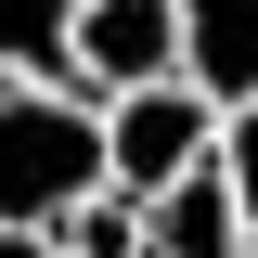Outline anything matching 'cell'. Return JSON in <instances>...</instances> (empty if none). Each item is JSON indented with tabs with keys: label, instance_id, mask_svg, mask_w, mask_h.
Wrapping results in <instances>:
<instances>
[{
	"label": "cell",
	"instance_id": "7",
	"mask_svg": "<svg viewBox=\"0 0 258 258\" xmlns=\"http://www.w3.org/2000/svg\"><path fill=\"white\" fill-rule=\"evenodd\" d=\"M52 245L64 258H142V207H129V194H78L52 220Z\"/></svg>",
	"mask_w": 258,
	"mask_h": 258
},
{
	"label": "cell",
	"instance_id": "2",
	"mask_svg": "<svg viewBox=\"0 0 258 258\" xmlns=\"http://www.w3.org/2000/svg\"><path fill=\"white\" fill-rule=\"evenodd\" d=\"M220 155V116H207V91H129L103 103V194H129V207H155L168 181H194V168Z\"/></svg>",
	"mask_w": 258,
	"mask_h": 258
},
{
	"label": "cell",
	"instance_id": "6",
	"mask_svg": "<svg viewBox=\"0 0 258 258\" xmlns=\"http://www.w3.org/2000/svg\"><path fill=\"white\" fill-rule=\"evenodd\" d=\"M78 0H0V91H64Z\"/></svg>",
	"mask_w": 258,
	"mask_h": 258
},
{
	"label": "cell",
	"instance_id": "9",
	"mask_svg": "<svg viewBox=\"0 0 258 258\" xmlns=\"http://www.w3.org/2000/svg\"><path fill=\"white\" fill-rule=\"evenodd\" d=\"M0 258H64V245H52V232H0Z\"/></svg>",
	"mask_w": 258,
	"mask_h": 258
},
{
	"label": "cell",
	"instance_id": "5",
	"mask_svg": "<svg viewBox=\"0 0 258 258\" xmlns=\"http://www.w3.org/2000/svg\"><path fill=\"white\" fill-rule=\"evenodd\" d=\"M142 258H258V232H245V207H232L220 155H207L194 181H168L155 207H142Z\"/></svg>",
	"mask_w": 258,
	"mask_h": 258
},
{
	"label": "cell",
	"instance_id": "3",
	"mask_svg": "<svg viewBox=\"0 0 258 258\" xmlns=\"http://www.w3.org/2000/svg\"><path fill=\"white\" fill-rule=\"evenodd\" d=\"M181 78V0H78V52H64V91L129 103V91H168Z\"/></svg>",
	"mask_w": 258,
	"mask_h": 258
},
{
	"label": "cell",
	"instance_id": "1",
	"mask_svg": "<svg viewBox=\"0 0 258 258\" xmlns=\"http://www.w3.org/2000/svg\"><path fill=\"white\" fill-rule=\"evenodd\" d=\"M103 194V116L78 91H0V232H52Z\"/></svg>",
	"mask_w": 258,
	"mask_h": 258
},
{
	"label": "cell",
	"instance_id": "8",
	"mask_svg": "<svg viewBox=\"0 0 258 258\" xmlns=\"http://www.w3.org/2000/svg\"><path fill=\"white\" fill-rule=\"evenodd\" d=\"M220 181H232V207H245V232H258V103L220 116Z\"/></svg>",
	"mask_w": 258,
	"mask_h": 258
},
{
	"label": "cell",
	"instance_id": "4",
	"mask_svg": "<svg viewBox=\"0 0 258 258\" xmlns=\"http://www.w3.org/2000/svg\"><path fill=\"white\" fill-rule=\"evenodd\" d=\"M181 91H207V116L258 103V0H181Z\"/></svg>",
	"mask_w": 258,
	"mask_h": 258
}]
</instances>
